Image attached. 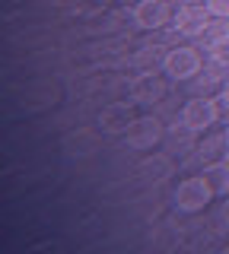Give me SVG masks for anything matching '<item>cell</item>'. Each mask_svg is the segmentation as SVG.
Wrapping results in <instances>:
<instances>
[{
	"label": "cell",
	"mask_w": 229,
	"mask_h": 254,
	"mask_svg": "<svg viewBox=\"0 0 229 254\" xmlns=\"http://www.w3.org/2000/svg\"><path fill=\"white\" fill-rule=\"evenodd\" d=\"M162 70H165V76L169 79H191L197 70H201V54L194 51V48H188V45H181V48H172L169 54H165V61H162Z\"/></svg>",
	"instance_id": "obj_2"
},
{
	"label": "cell",
	"mask_w": 229,
	"mask_h": 254,
	"mask_svg": "<svg viewBox=\"0 0 229 254\" xmlns=\"http://www.w3.org/2000/svg\"><path fill=\"white\" fill-rule=\"evenodd\" d=\"M226 146H229V127H226Z\"/></svg>",
	"instance_id": "obj_12"
},
{
	"label": "cell",
	"mask_w": 229,
	"mask_h": 254,
	"mask_svg": "<svg viewBox=\"0 0 229 254\" xmlns=\"http://www.w3.org/2000/svg\"><path fill=\"white\" fill-rule=\"evenodd\" d=\"M223 102H226V105H229V83L223 86Z\"/></svg>",
	"instance_id": "obj_10"
},
{
	"label": "cell",
	"mask_w": 229,
	"mask_h": 254,
	"mask_svg": "<svg viewBox=\"0 0 229 254\" xmlns=\"http://www.w3.org/2000/svg\"><path fill=\"white\" fill-rule=\"evenodd\" d=\"M165 19H169V3H165V0H140V3L134 6V22L147 32L162 29Z\"/></svg>",
	"instance_id": "obj_4"
},
{
	"label": "cell",
	"mask_w": 229,
	"mask_h": 254,
	"mask_svg": "<svg viewBox=\"0 0 229 254\" xmlns=\"http://www.w3.org/2000/svg\"><path fill=\"white\" fill-rule=\"evenodd\" d=\"M181 3H207V0H181Z\"/></svg>",
	"instance_id": "obj_11"
},
{
	"label": "cell",
	"mask_w": 229,
	"mask_h": 254,
	"mask_svg": "<svg viewBox=\"0 0 229 254\" xmlns=\"http://www.w3.org/2000/svg\"><path fill=\"white\" fill-rule=\"evenodd\" d=\"M207 10L213 16H229V0H207Z\"/></svg>",
	"instance_id": "obj_8"
},
{
	"label": "cell",
	"mask_w": 229,
	"mask_h": 254,
	"mask_svg": "<svg viewBox=\"0 0 229 254\" xmlns=\"http://www.w3.org/2000/svg\"><path fill=\"white\" fill-rule=\"evenodd\" d=\"M223 222L229 226V203H223Z\"/></svg>",
	"instance_id": "obj_9"
},
{
	"label": "cell",
	"mask_w": 229,
	"mask_h": 254,
	"mask_svg": "<svg viewBox=\"0 0 229 254\" xmlns=\"http://www.w3.org/2000/svg\"><path fill=\"white\" fill-rule=\"evenodd\" d=\"M210 10H207V3H181V10L175 16V22H178V32H204L207 29V22H210Z\"/></svg>",
	"instance_id": "obj_5"
},
{
	"label": "cell",
	"mask_w": 229,
	"mask_h": 254,
	"mask_svg": "<svg viewBox=\"0 0 229 254\" xmlns=\"http://www.w3.org/2000/svg\"><path fill=\"white\" fill-rule=\"evenodd\" d=\"M204 178L213 190V197H226L229 194V165L226 162H210L204 169Z\"/></svg>",
	"instance_id": "obj_6"
},
{
	"label": "cell",
	"mask_w": 229,
	"mask_h": 254,
	"mask_svg": "<svg viewBox=\"0 0 229 254\" xmlns=\"http://www.w3.org/2000/svg\"><path fill=\"white\" fill-rule=\"evenodd\" d=\"M226 165H229V153H226Z\"/></svg>",
	"instance_id": "obj_13"
},
{
	"label": "cell",
	"mask_w": 229,
	"mask_h": 254,
	"mask_svg": "<svg viewBox=\"0 0 229 254\" xmlns=\"http://www.w3.org/2000/svg\"><path fill=\"white\" fill-rule=\"evenodd\" d=\"M220 108L213 99H191L185 102V108H181V124L188 127V130H207V127L217 121Z\"/></svg>",
	"instance_id": "obj_3"
},
{
	"label": "cell",
	"mask_w": 229,
	"mask_h": 254,
	"mask_svg": "<svg viewBox=\"0 0 229 254\" xmlns=\"http://www.w3.org/2000/svg\"><path fill=\"white\" fill-rule=\"evenodd\" d=\"M210 197H213V190H210V185H207L204 175H197V178H185L175 188V203H178V210H185V213H201L204 206L210 203Z\"/></svg>",
	"instance_id": "obj_1"
},
{
	"label": "cell",
	"mask_w": 229,
	"mask_h": 254,
	"mask_svg": "<svg viewBox=\"0 0 229 254\" xmlns=\"http://www.w3.org/2000/svg\"><path fill=\"white\" fill-rule=\"evenodd\" d=\"M213 61L229 64V35H220L217 42H213Z\"/></svg>",
	"instance_id": "obj_7"
}]
</instances>
